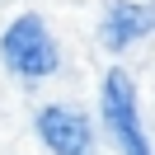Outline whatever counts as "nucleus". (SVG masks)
<instances>
[{
	"instance_id": "obj_3",
	"label": "nucleus",
	"mask_w": 155,
	"mask_h": 155,
	"mask_svg": "<svg viewBox=\"0 0 155 155\" xmlns=\"http://www.w3.org/2000/svg\"><path fill=\"white\" fill-rule=\"evenodd\" d=\"M38 136L52 155H94V127L80 108L47 104L38 113Z\"/></svg>"
},
{
	"instance_id": "obj_2",
	"label": "nucleus",
	"mask_w": 155,
	"mask_h": 155,
	"mask_svg": "<svg viewBox=\"0 0 155 155\" xmlns=\"http://www.w3.org/2000/svg\"><path fill=\"white\" fill-rule=\"evenodd\" d=\"M99 113H104V127L122 155H150V141L141 132V113H136V85L122 66H113L99 85Z\"/></svg>"
},
{
	"instance_id": "obj_1",
	"label": "nucleus",
	"mask_w": 155,
	"mask_h": 155,
	"mask_svg": "<svg viewBox=\"0 0 155 155\" xmlns=\"http://www.w3.org/2000/svg\"><path fill=\"white\" fill-rule=\"evenodd\" d=\"M0 61L24 80H42V75H52L61 66V52H57L47 24L38 14H19V19H10V28L0 33Z\"/></svg>"
},
{
	"instance_id": "obj_4",
	"label": "nucleus",
	"mask_w": 155,
	"mask_h": 155,
	"mask_svg": "<svg viewBox=\"0 0 155 155\" xmlns=\"http://www.w3.org/2000/svg\"><path fill=\"white\" fill-rule=\"evenodd\" d=\"M155 28V5H136V0H113L104 14V42L113 52L132 47L136 38H146V33Z\"/></svg>"
}]
</instances>
